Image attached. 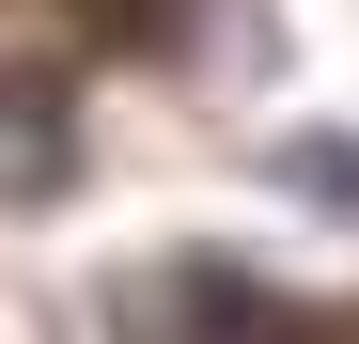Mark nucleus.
<instances>
[{"label": "nucleus", "mask_w": 359, "mask_h": 344, "mask_svg": "<svg viewBox=\"0 0 359 344\" xmlns=\"http://www.w3.org/2000/svg\"><path fill=\"white\" fill-rule=\"evenodd\" d=\"M281 188H297V204H328V219H359V141H344V126L281 141Z\"/></svg>", "instance_id": "nucleus-1"}, {"label": "nucleus", "mask_w": 359, "mask_h": 344, "mask_svg": "<svg viewBox=\"0 0 359 344\" xmlns=\"http://www.w3.org/2000/svg\"><path fill=\"white\" fill-rule=\"evenodd\" d=\"M79 16H94V32H141V47H156V32H172V0H79Z\"/></svg>", "instance_id": "nucleus-2"}]
</instances>
